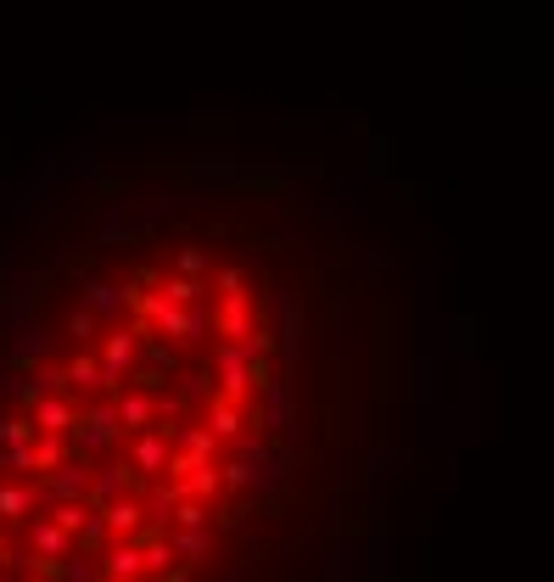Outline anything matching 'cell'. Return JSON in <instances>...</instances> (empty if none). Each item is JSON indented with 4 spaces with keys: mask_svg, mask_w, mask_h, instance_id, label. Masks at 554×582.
Instances as JSON below:
<instances>
[{
    "mask_svg": "<svg viewBox=\"0 0 554 582\" xmlns=\"http://www.w3.org/2000/svg\"><path fill=\"white\" fill-rule=\"evenodd\" d=\"M113 409H118V426H123V431H152V420H157V398H152V393H134V386H129Z\"/></svg>",
    "mask_w": 554,
    "mask_h": 582,
    "instance_id": "8fae6325",
    "label": "cell"
},
{
    "mask_svg": "<svg viewBox=\"0 0 554 582\" xmlns=\"http://www.w3.org/2000/svg\"><path fill=\"white\" fill-rule=\"evenodd\" d=\"M202 269H208V253L202 247H179V275L185 280H202Z\"/></svg>",
    "mask_w": 554,
    "mask_h": 582,
    "instance_id": "f546056e",
    "label": "cell"
},
{
    "mask_svg": "<svg viewBox=\"0 0 554 582\" xmlns=\"http://www.w3.org/2000/svg\"><path fill=\"white\" fill-rule=\"evenodd\" d=\"M68 336H73L79 348H90V342H96V336H102V319L90 314V309H73V314H68Z\"/></svg>",
    "mask_w": 554,
    "mask_h": 582,
    "instance_id": "484cf974",
    "label": "cell"
},
{
    "mask_svg": "<svg viewBox=\"0 0 554 582\" xmlns=\"http://www.w3.org/2000/svg\"><path fill=\"white\" fill-rule=\"evenodd\" d=\"M118 436H123L118 409H113V404H90V409H79V426L68 431V449H73V454H107Z\"/></svg>",
    "mask_w": 554,
    "mask_h": 582,
    "instance_id": "7a4b0ae2",
    "label": "cell"
},
{
    "mask_svg": "<svg viewBox=\"0 0 554 582\" xmlns=\"http://www.w3.org/2000/svg\"><path fill=\"white\" fill-rule=\"evenodd\" d=\"M157 325H163V336H168V342H197L202 330H213V319H208L202 309H174V303L157 314Z\"/></svg>",
    "mask_w": 554,
    "mask_h": 582,
    "instance_id": "9c48e42d",
    "label": "cell"
},
{
    "mask_svg": "<svg viewBox=\"0 0 554 582\" xmlns=\"http://www.w3.org/2000/svg\"><path fill=\"white\" fill-rule=\"evenodd\" d=\"M90 470H96V465L68 459L57 476H45V481H39V488H45V510H51V504H84V499H90Z\"/></svg>",
    "mask_w": 554,
    "mask_h": 582,
    "instance_id": "3957f363",
    "label": "cell"
},
{
    "mask_svg": "<svg viewBox=\"0 0 554 582\" xmlns=\"http://www.w3.org/2000/svg\"><path fill=\"white\" fill-rule=\"evenodd\" d=\"M34 504H45V488H0V526L34 521Z\"/></svg>",
    "mask_w": 554,
    "mask_h": 582,
    "instance_id": "4fadbf2b",
    "label": "cell"
},
{
    "mask_svg": "<svg viewBox=\"0 0 554 582\" xmlns=\"http://www.w3.org/2000/svg\"><path fill=\"white\" fill-rule=\"evenodd\" d=\"M39 359H51V330L45 325H17L12 330V364L17 370H39Z\"/></svg>",
    "mask_w": 554,
    "mask_h": 582,
    "instance_id": "ba28073f",
    "label": "cell"
},
{
    "mask_svg": "<svg viewBox=\"0 0 554 582\" xmlns=\"http://www.w3.org/2000/svg\"><path fill=\"white\" fill-rule=\"evenodd\" d=\"M208 515H213V510H208V504H197V499H179V504H174V515H168V521H174V526H179V532H202V526H208Z\"/></svg>",
    "mask_w": 554,
    "mask_h": 582,
    "instance_id": "d4e9b609",
    "label": "cell"
},
{
    "mask_svg": "<svg viewBox=\"0 0 554 582\" xmlns=\"http://www.w3.org/2000/svg\"><path fill=\"white\" fill-rule=\"evenodd\" d=\"M34 415H0V449H34Z\"/></svg>",
    "mask_w": 554,
    "mask_h": 582,
    "instance_id": "d6986e66",
    "label": "cell"
},
{
    "mask_svg": "<svg viewBox=\"0 0 554 582\" xmlns=\"http://www.w3.org/2000/svg\"><path fill=\"white\" fill-rule=\"evenodd\" d=\"M129 488H134V465H96L90 470V510H107V504H118V499H129Z\"/></svg>",
    "mask_w": 554,
    "mask_h": 582,
    "instance_id": "277c9868",
    "label": "cell"
},
{
    "mask_svg": "<svg viewBox=\"0 0 554 582\" xmlns=\"http://www.w3.org/2000/svg\"><path fill=\"white\" fill-rule=\"evenodd\" d=\"M241 286H247V280H241L236 264H224V269L213 275V291H219V298H241Z\"/></svg>",
    "mask_w": 554,
    "mask_h": 582,
    "instance_id": "f1b7e54d",
    "label": "cell"
},
{
    "mask_svg": "<svg viewBox=\"0 0 554 582\" xmlns=\"http://www.w3.org/2000/svg\"><path fill=\"white\" fill-rule=\"evenodd\" d=\"M208 544H213V538H208V532H174V538H168L174 560H191V566H197L202 555H208Z\"/></svg>",
    "mask_w": 554,
    "mask_h": 582,
    "instance_id": "603a6c76",
    "label": "cell"
},
{
    "mask_svg": "<svg viewBox=\"0 0 554 582\" xmlns=\"http://www.w3.org/2000/svg\"><path fill=\"white\" fill-rule=\"evenodd\" d=\"M62 370H68V386H79V393H102V359L90 353V348H84V353H73Z\"/></svg>",
    "mask_w": 554,
    "mask_h": 582,
    "instance_id": "ac0fdd59",
    "label": "cell"
},
{
    "mask_svg": "<svg viewBox=\"0 0 554 582\" xmlns=\"http://www.w3.org/2000/svg\"><path fill=\"white\" fill-rule=\"evenodd\" d=\"M45 515H51V521H57V526L68 532V538H79V532H84V521L96 515V510H90V504H51Z\"/></svg>",
    "mask_w": 554,
    "mask_h": 582,
    "instance_id": "cb8c5ba5",
    "label": "cell"
},
{
    "mask_svg": "<svg viewBox=\"0 0 554 582\" xmlns=\"http://www.w3.org/2000/svg\"><path fill=\"white\" fill-rule=\"evenodd\" d=\"M0 582H7V571H0Z\"/></svg>",
    "mask_w": 554,
    "mask_h": 582,
    "instance_id": "4dcf8cb0",
    "label": "cell"
},
{
    "mask_svg": "<svg viewBox=\"0 0 554 582\" xmlns=\"http://www.w3.org/2000/svg\"><path fill=\"white\" fill-rule=\"evenodd\" d=\"M174 488H179V499H197V504H208V499L224 488V476H219V465H197L185 481H174Z\"/></svg>",
    "mask_w": 554,
    "mask_h": 582,
    "instance_id": "e0dca14e",
    "label": "cell"
},
{
    "mask_svg": "<svg viewBox=\"0 0 554 582\" xmlns=\"http://www.w3.org/2000/svg\"><path fill=\"white\" fill-rule=\"evenodd\" d=\"M208 431H213V436H236V443H241V431H247V420H241V409H236V404H224V398H213V409H208Z\"/></svg>",
    "mask_w": 554,
    "mask_h": 582,
    "instance_id": "ffe728a7",
    "label": "cell"
},
{
    "mask_svg": "<svg viewBox=\"0 0 554 582\" xmlns=\"http://www.w3.org/2000/svg\"><path fill=\"white\" fill-rule=\"evenodd\" d=\"M102 577H113V582H141V577H146V555H141V544H129V538L107 544V555H102Z\"/></svg>",
    "mask_w": 554,
    "mask_h": 582,
    "instance_id": "52a82bcc",
    "label": "cell"
},
{
    "mask_svg": "<svg viewBox=\"0 0 554 582\" xmlns=\"http://www.w3.org/2000/svg\"><path fill=\"white\" fill-rule=\"evenodd\" d=\"M213 330L224 336V342H247V336L258 330V325H252V309H247V291H241V298H224V309H219Z\"/></svg>",
    "mask_w": 554,
    "mask_h": 582,
    "instance_id": "30bf717a",
    "label": "cell"
},
{
    "mask_svg": "<svg viewBox=\"0 0 554 582\" xmlns=\"http://www.w3.org/2000/svg\"><path fill=\"white\" fill-rule=\"evenodd\" d=\"M28 454H34V476L45 481V476H57V470L68 465V454H73V449H68V436H45V431H39Z\"/></svg>",
    "mask_w": 554,
    "mask_h": 582,
    "instance_id": "9a60e30c",
    "label": "cell"
},
{
    "mask_svg": "<svg viewBox=\"0 0 554 582\" xmlns=\"http://www.w3.org/2000/svg\"><path fill=\"white\" fill-rule=\"evenodd\" d=\"M34 426H39L45 436H68V431L79 426V409H73L68 398H39V404H34Z\"/></svg>",
    "mask_w": 554,
    "mask_h": 582,
    "instance_id": "7c38bea8",
    "label": "cell"
},
{
    "mask_svg": "<svg viewBox=\"0 0 554 582\" xmlns=\"http://www.w3.org/2000/svg\"><path fill=\"white\" fill-rule=\"evenodd\" d=\"M0 386H7V393H12V398H17L28 415H34V404H39V381H34V370H12Z\"/></svg>",
    "mask_w": 554,
    "mask_h": 582,
    "instance_id": "7402d4cb",
    "label": "cell"
},
{
    "mask_svg": "<svg viewBox=\"0 0 554 582\" xmlns=\"http://www.w3.org/2000/svg\"><path fill=\"white\" fill-rule=\"evenodd\" d=\"M102 521H107L113 538H134V532L146 526V504H141V499H118V504L102 510Z\"/></svg>",
    "mask_w": 554,
    "mask_h": 582,
    "instance_id": "5bb4252c",
    "label": "cell"
},
{
    "mask_svg": "<svg viewBox=\"0 0 554 582\" xmlns=\"http://www.w3.org/2000/svg\"><path fill=\"white\" fill-rule=\"evenodd\" d=\"M102 582H113V577H102Z\"/></svg>",
    "mask_w": 554,
    "mask_h": 582,
    "instance_id": "1f68e13d",
    "label": "cell"
},
{
    "mask_svg": "<svg viewBox=\"0 0 554 582\" xmlns=\"http://www.w3.org/2000/svg\"><path fill=\"white\" fill-rule=\"evenodd\" d=\"M28 549H34V560H68V555H73V538L39 510V515L28 521Z\"/></svg>",
    "mask_w": 554,
    "mask_h": 582,
    "instance_id": "5b68a950",
    "label": "cell"
},
{
    "mask_svg": "<svg viewBox=\"0 0 554 582\" xmlns=\"http://www.w3.org/2000/svg\"><path fill=\"white\" fill-rule=\"evenodd\" d=\"M274 309H281V325H286V353H297V342H303V319H297V303L286 298V291H281V298H274Z\"/></svg>",
    "mask_w": 554,
    "mask_h": 582,
    "instance_id": "4316f807",
    "label": "cell"
},
{
    "mask_svg": "<svg viewBox=\"0 0 554 582\" xmlns=\"http://www.w3.org/2000/svg\"><path fill=\"white\" fill-rule=\"evenodd\" d=\"M134 470H168V436L163 431H141L134 436Z\"/></svg>",
    "mask_w": 554,
    "mask_h": 582,
    "instance_id": "2e32d148",
    "label": "cell"
},
{
    "mask_svg": "<svg viewBox=\"0 0 554 582\" xmlns=\"http://www.w3.org/2000/svg\"><path fill=\"white\" fill-rule=\"evenodd\" d=\"M202 298H208V286H202V280H185V275L163 280V303H174V309H197Z\"/></svg>",
    "mask_w": 554,
    "mask_h": 582,
    "instance_id": "44dd1931",
    "label": "cell"
},
{
    "mask_svg": "<svg viewBox=\"0 0 554 582\" xmlns=\"http://www.w3.org/2000/svg\"><path fill=\"white\" fill-rule=\"evenodd\" d=\"M62 582H102V560L68 555V571H62Z\"/></svg>",
    "mask_w": 554,
    "mask_h": 582,
    "instance_id": "83f0119b",
    "label": "cell"
},
{
    "mask_svg": "<svg viewBox=\"0 0 554 582\" xmlns=\"http://www.w3.org/2000/svg\"><path fill=\"white\" fill-rule=\"evenodd\" d=\"M141 336H146L141 319H134V325H113L107 342L96 348V359H102V386H107V393L129 386V370H134V359H141Z\"/></svg>",
    "mask_w": 554,
    "mask_h": 582,
    "instance_id": "6da1fadb",
    "label": "cell"
},
{
    "mask_svg": "<svg viewBox=\"0 0 554 582\" xmlns=\"http://www.w3.org/2000/svg\"><path fill=\"white\" fill-rule=\"evenodd\" d=\"M84 309L96 319H118L129 309V280H84Z\"/></svg>",
    "mask_w": 554,
    "mask_h": 582,
    "instance_id": "8992f818",
    "label": "cell"
}]
</instances>
